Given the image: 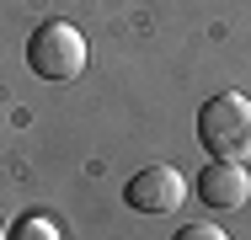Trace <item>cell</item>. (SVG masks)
Segmentation results:
<instances>
[{"label":"cell","instance_id":"1","mask_svg":"<svg viewBox=\"0 0 251 240\" xmlns=\"http://www.w3.org/2000/svg\"><path fill=\"white\" fill-rule=\"evenodd\" d=\"M198 144L208 160L251 166V96L219 91L198 107Z\"/></svg>","mask_w":251,"mask_h":240},{"label":"cell","instance_id":"2","mask_svg":"<svg viewBox=\"0 0 251 240\" xmlns=\"http://www.w3.org/2000/svg\"><path fill=\"white\" fill-rule=\"evenodd\" d=\"M27 64H32L38 80H53V86L80 80V70H86V38H80V27L43 22V27L27 38Z\"/></svg>","mask_w":251,"mask_h":240},{"label":"cell","instance_id":"3","mask_svg":"<svg viewBox=\"0 0 251 240\" xmlns=\"http://www.w3.org/2000/svg\"><path fill=\"white\" fill-rule=\"evenodd\" d=\"M123 203H128L134 214H176V208L187 203V182H182L176 166H145V171L128 176Z\"/></svg>","mask_w":251,"mask_h":240},{"label":"cell","instance_id":"4","mask_svg":"<svg viewBox=\"0 0 251 240\" xmlns=\"http://www.w3.org/2000/svg\"><path fill=\"white\" fill-rule=\"evenodd\" d=\"M198 197H203V208L230 214V208H241L251 197V171L235 166V160H208L198 171Z\"/></svg>","mask_w":251,"mask_h":240},{"label":"cell","instance_id":"5","mask_svg":"<svg viewBox=\"0 0 251 240\" xmlns=\"http://www.w3.org/2000/svg\"><path fill=\"white\" fill-rule=\"evenodd\" d=\"M5 240H64V235H59V224H53L49 214L32 208V214H22V219L5 230Z\"/></svg>","mask_w":251,"mask_h":240},{"label":"cell","instance_id":"6","mask_svg":"<svg viewBox=\"0 0 251 240\" xmlns=\"http://www.w3.org/2000/svg\"><path fill=\"white\" fill-rule=\"evenodd\" d=\"M171 240H230V235H225L219 224H208V219H193V224H182Z\"/></svg>","mask_w":251,"mask_h":240},{"label":"cell","instance_id":"7","mask_svg":"<svg viewBox=\"0 0 251 240\" xmlns=\"http://www.w3.org/2000/svg\"><path fill=\"white\" fill-rule=\"evenodd\" d=\"M0 240H5V224H0Z\"/></svg>","mask_w":251,"mask_h":240}]
</instances>
